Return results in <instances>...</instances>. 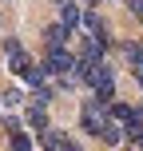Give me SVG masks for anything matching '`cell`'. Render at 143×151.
<instances>
[{"mask_svg":"<svg viewBox=\"0 0 143 151\" xmlns=\"http://www.w3.org/2000/svg\"><path fill=\"white\" fill-rule=\"evenodd\" d=\"M80 64H83V83L96 91V99L111 104V96H115V72L107 68L103 60H80Z\"/></svg>","mask_w":143,"mask_h":151,"instance_id":"1","label":"cell"},{"mask_svg":"<svg viewBox=\"0 0 143 151\" xmlns=\"http://www.w3.org/2000/svg\"><path fill=\"white\" fill-rule=\"evenodd\" d=\"M107 119H111V111H107V104H103V99H83V111H80V123H83V131L99 135V131L107 127Z\"/></svg>","mask_w":143,"mask_h":151,"instance_id":"2","label":"cell"},{"mask_svg":"<svg viewBox=\"0 0 143 151\" xmlns=\"http://www.w3.org/2000/svg\"><path fill=\"white\" fill-rule=\"evenodd\" d=\"M75 64H80V56H72L68 48H48V56H44V68H48V76H68Z\"/></svg>","mask_w":143,"mask_h":151,"instance_id":"3","label":"cell"},{"mask_svg":"<svg viewBox=\"0 0 143 151\" xmlns=\"http://www.w3.org/2000/svg\"><path fill=\"white\" fill-rule=\"evenodd\" d=\"M40 147H44V151H80L68 135H64V131H52V127L40 131Z\"/></svg>","mask_w":143,"mask_h":151,"instance_id":"4","label":"cell"},{"mask_svg":"<svg viewBox=\"0 0 143 151\" xmlns=\"http://www.w3.org/2000/svg\"><path fill=\"white\" fill-rule=\"evenodd\" d=\"M103 48H107V36H83L80 60H103Z\"/></svg>","mask_w":143,"mask_h":151,"instance_id":"5","label":"cell"},{"mask_svg":"<svg viewBox=\"0 0 143 151\" xmlns=\"http://www.w3.org/2000/svg\"><path fill=\"white\" fill-rule=\"evenodd\" d=\"M68 36H72L68 24H48V28H44V48H64Z\"/></svg>","mask_w":143,"mask_h":151,"instance_id":"6","label":"cell"},{"mask_svg":"<svg viewBox=\"0 0 143 151\" xmlns=\"http://www.w3.org/2000/svg\"><path fill=\"white\" fill-rule=\"evenodd\" d=\"M56 8H60V24H68V28H75V24H83V12L75 0H56Z\"/></svg>","mask_w":143,"mask_h":151,"instance_id":"7","label":"cell"},{"mask_svg":"<svg viewBox=\"0 0 143 151\" xmlns=\"http://www.w3.org/2000/svg\"><path fill=\"white\" fill-rule=\"evenodd\" d=\"M28 127H36V131L48 127V107H44V104H32V107H28Z\"/></svg>","mask_w":143,"mask_h":151,"instance_id":"8","label":"cell"},{"mask_svg":"<svg viewBox=\"0 0 143 151\" xmlns=\"http://www.w3.org/2000/svg\"><path fill=\"white\" fill-rule=\"evenodd\" d=\"M83 28H88L91 36H103V32H107V28H103V16H99V12H83Z\"/></svg>","mask_w":143,"mask_h":151,"instance_id":"9","label":"cell"},{"mask_svg":"<svg viewBox=\"0 0 143 151\" xmlns=\"http://www.w3.org/2000/svg\"><path fill=\"white\" fill-rule=\"evenodd\" d=\"M127 60H131V68H135V72H143V40L127 44Z\"/></svg>","mask_w":143,"mask_h":151,"instance_id":"10","label":"cell"},{"mask_svg":"<svg viewBox=\"0 0 143 151\" xmlns=\"http://www.w3.org/2000/svg\"><path fill=\"white\" fill-rule=\"evenodd\" d=\"M8 143H12V151H28V147H32V139L24 135V131H12V135H8Z\"/></svg>","mask_w":143,"mask_h":151,"instance_id":"11","label":"cell"},{"mask_svg":"<svg viewBox=\"0 0 143 151\" xmlns=\"http://www.w3.org/2000/svg\"><path fill=\"white\" fill-rule=\"evenodd\" d=\"M48 99H52V88H48V83L32 88V104H44V107H48Z\"/></svg>","mask_w":143,"mask_h":151,"instance_id":"12","label":"cell"},{"mask_svg":"<svg viewBox=\"0 0 143 151\" xmlns=\"http://www.w3.org/2000/svg\"><path fill=\"white\" fill-rule=\"evenodd\" d=\"M20 99H24L20 91H16V88H8L4 96H0V104H4V107H16V104H20Z\"/></svg>","mask_w":143,"mask_h":151,"instance_id":"13","label":"cell"},{"mask_svg":"<svg viewBox=\"0 0 143 151\" xmlns=\"http://www.w3.org/2000/svg\"><path fill=\"white\" fill-rule=\"evenodd\" d=\"M135 80H139V88H143V72H135Z\"/></svg>","mask_w":143,"mask_h":151,"instance_id":"14","label":"cell"},{"mask_svg":"<svg viewBox=\"0 0 143 151\" xmlns=\"http://www.w3.org/2000/svg\"><path fill=\"white\" fill-rule=\"evenodd\" d=\"M88 4H96V0H88Z\"/></svg>","mask_w":143,"mask_h":151,"instance_id":"15","label":"cell"},{"mask_svg":"<svg viewBox=\"0 0 143 151\" xmlns=\"http://www.w3.org/2000/svg\"><path fill=\"white\" fill-rule=\"evenodd\" d=\"M139 111H143V107H139Z\"/></svg>","mask_w":143,"mask_h":151,"instance_id":"16","label":"cell"}]
</instances>
